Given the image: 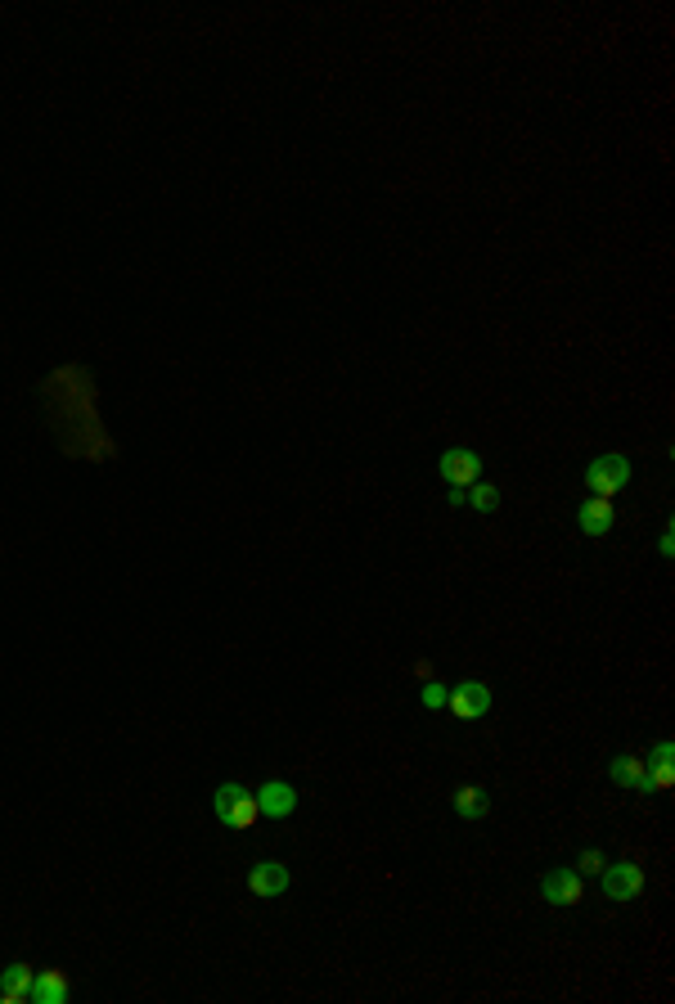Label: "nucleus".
Masks as SVG:
<instances>
[{"instance_id":"nucleus-5","label":"nucleus","mask_w":675,"mask_h":1004,"mask_svg":"<svg viewBox=\"0 0 675 1004\" xmlns=\"http://www.w3.org/2000/svg\"><path fill=\"white\" fill-rule=\"evenodd\" d=\"M446 707L455 712V721H477V716L491 712V689L482 680H464L455 694H446Z\"/></svg>"},{"instance_id":"nucleus-14","label":"nucleus","mask_w":675,"mask_h":1004,"mask_svg":"<svg viewBox=\"0 0 675 1004\" xmlns=\"http://www.w3.org/2000/svg\"><path fill=\"white\" fill-rule=\"evenodd\" d=\"M464 505L477 509V514H495V509H500V487H491V482H473V487H464Z\"/></svg>"},{"instance_id":"nucleus-15","label":"nucleus","mask_w":675,"mask_h":1004,"mask_svg":"<svg viewBox=\"0 0 675 1004\" xmlns=\"http://www.w3.org/2000/svg\"><path fill=\"white\" fill-rule=\"evenodd\" d=\"M455 811L464 815V820H482V815H486V793L477 784L455 788Z\"/></svg>"},{"instance_id":"nucleus-6","label":"nucleus","mask_w":675,"mask_h":1004,"mask_svg":"<svg viewBox=\"0 0 675 1004\" xmlns=\"http://www.w3.org/2000/svg\"><path fill=\"white\" fill-rule=\"evenodd\" d=\"M540 892H545L549 905H576L585 896V887H581V874H576V869H549V874L540 878Z\"/></svg>"},{"instance_id":"nucleus-3","label":"nucleus","mask_w":675,"mask_h":1004,"mask_svg":"<svg viewBox=\"0 0 675 1004\" xmlns=\"http://www.w3.org/2000/svg\"><path fill=\"white\" fill-rule=\"evenodd\" d=\"M644 887V869L635 860H608L603 865V896L608 901H635Z\"/></svg>"},{"instance_id":"nucleus-1","label":"nucleus","mask_w":675,"mask_h":1004,"mask_svg":"<svg viewBox=\"0 0 675 1004\" xmlns=\"http://www.w3.org/2000/svg\"><path fill=\"white\" fill-rule=\"evenodd\" d=\"M212 806H216V815H221L230 829H252V824L261 820L257 793H252V788H243V784H221V788H216V797H212Z\"/></svg>"},{"instance_id":"nucleus-2","label":"nucleus","mask_w":675,"mask_h":1004,"mask_svg":"<svg viewBox=\"0 0 675 1004\" xmlns=\"http://www.w3.org/2000/svg\"><path fill=\"white\" fill-rule=\"evenodd\" d=\"M626 482H630V460L626 455H599V460H590V469H585V487H590L594 496L612 500Z\"/></svg>"},{"instance_id":"nucleus-16","label":"nucleus","mask_w":675,"mask_h":1004,"mask_svg":"<svg viewBox=\"0 0 675 1004\" xmlns=\"http://www.w3.org/2000/svg\"><path fill=\"white\" fill-rule=\"evenodd\" d=\"M423 707H432V712H437V707H446V685H437V680H423Z\"/></svg>"},{"instance_id":"nucleus-10","label":"nucleus","mask_w":675,"mask_h":1004,"mask_svg":"<svg viewBox=\"0 0 675 1004\" xmlns=\"http://www.w3.org/2000/svg\"><path fill=\"white\" fill-rule=\"evenodd\" d=\"M257 806H261V815L284 820V815H293V806H297V788L284 784V779H270V784L257 788Z\"/></svg>"},{"instance_id":"nucleus-12","label":"nucleus","mask_w":675,"mask_h":1004,"mask_svg":"<svg viewBox=\"0 0 675 1004\" xmlns=\"http://www.w3.org/2000/svg\"><path fill=\"white\" fill-rule=\"evenodd\" d=\"M32 977H36V968L9 964L5 973H0V1004H23L27 991H32Z\"/></svg>"},{"instance_id":"nucleus-17","label":"nucleus","mask_w":675,"mask_h":1004,"mask_svg":"<svg viewBox=\"0 0 675 1004\" xmlns=\"http://www.w3.org/2000/svg\"><path fill=\"white\" fill-rule=\"evenodd\" d=\"M603 865H608L603 851H585V856L576 860V874H603Z\"/></svg>"},{"instance_id":"nucleus-11","label":"nucleus","mask_w":675,"mask_h":1004,"mask_svg":"<svg viewBox=\"0 0 675 1004\" xmlns=\"http://www.w3.org/2000/svg\"><path fill=\"white\" fill-rule=\"evenodd\" d=\"M576 523H581L585 536H608L612 532V500L608 496H590L581 509H576Z\"/></svg>"},{"instance_id":"nucleus-8","label":"nucleus","mask_w":675,"mask_h":1004,"mask_svg":"<svg viewBox=\"0 0 675 1004\" xmlns=\"http://www.w3.org/2000/svg\"><path fill=\"white\" fill-rule=\"evenodd\" d=\"M72 995V982L63 968H41V973L32 977V991H27V1000L32 1004H63Z\"/></svg>"},{"instance_id":"nucleus-4","label":"nucleus","mask_w":675,"mask_h":1004,"mask_svg":"<svg viewBox=\"0 0 675 1004\" xmlns=\"http://www.w3.org/2000/svg\"><path fill=\"white\" fill-rule=\"evenodd\" d=\"M437 473L450 482V487H473V482L482 478V460H477V451H464V446H450V451H441Z\"/></svg>"},{"instance_id":"nucleus-13","label":"nucleus","mask_w":675,"mask_h":1004,"mask_svg":"<svg viewBox=\"0 0 675 1004\" xmlns=\"http://www.w3.org/2000/svg\"><path fill=\"white\" fill-rule=\"evenodd\" d=\"M648 761H653V775H648L653 793H671V784H675V748H671V739L657 743Z\"/></svg>"},{"instance_id":"nucleus-9","label":"nucleus","mask_w":675,"mask_h":1004,"mask_svg":"<svg viewBox=\"0 0 675 1004\" xmlns=\"http://www.w3.org/2000/svg\"><path fill=\"white\" fill-rule=\"evenodd\" d=\"M248 887H252V896H284L288 892V865H279V860H257L248 874Z\"/></svg>"},{"instance_id":"nucleus-7","label":"nucleus","mask_w":675,"mask_h":1004,"mask_svg":"<svg viewBox=\"0 0 675 1004\" xmlns=\"http://www.w3.org/2000/svg\"><path fill=\"white\" fill-rule=\"evenodd\" d=\"M608 775H612V784L630 788V793H653V784H648V761L635 757V752H621V757H612Z\"/></svg>"}]
</instances>
